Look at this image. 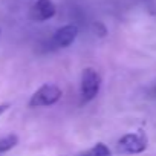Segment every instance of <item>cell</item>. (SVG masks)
<instances>
[{
  "instance_id": "6da1fadb",
  "label": "cell",
  "mask_w": 156,
  "mask_h": 156,
  "mask_svg": "<svg viewBox=\"0 0 156 156\" xmlns=\"http://www.w3.org/2000/svg\"><path fill=\"white\" fill-rule=\"evenodd\" d=\"M101 75L97 69L94 67H86L81 72V80H80V97H81V103H90L94 101L100 90H101Z\"/></svg>"
},
{
  "instance_id": "7a4b0ae2",
  "label": "cell",
  "mask_w": 156,
  "mask_h": 156,
  "mask_svg": "<svg viewBox=\"0 0 156 156\" xmlns=\"http://www.w3.org/2000/svg\"><path fill=\"white\" fill-rule=\"evenodd\" d=\"M63 97V90L52 83H46L40 86L29 98V107H49L57 104Z\"/></svg>"
},
{
  "instance_id": "3957f363",
  "label": "cell",
  "mask_w": 156,
  "mask_h": 156,
  "mask_svg": "<svg viewBox=\"0 0 156 156\" xmlns=\"http://www.w3.org/2000/svg\"><path fill=\"white\" fill-rule=\"evenodd\" d=\"M148 145L147 135L144 132H132L121 136L116 142V151L119 154H139L145 151Z\"/></svg>"
},
{
  "instance_id": "277c9868",
  "label": "cell",
  "mask_w": 156,
  "mask_h": 156,
  "mask_svg": "<svg viewBox=\"0 0 156 156\" xmlns=\"http://www.w3.org/2000/svg\"><path fill=\"white\" fill-rule=\"evenodd\" d=\"M76 37H78V28L75 25H64L52 34L49 40V46L54 51L66 49L76 40Z\"/></svg>"
},
{
  "instance_id": "5b68a950",
  "label": "cell",
  "mask_w": 156,
  "mask_h": 156,
  "mask_svg": "<svg viewBox=\"0 0 156 156\" xmlns=\"http://www.w3.org/2000/svg\"><path fill=\"white\" fill-rule=\"evenodd\" d=\"M57 14V6L52 0H35V3L29 9V19L34 22L51 20Z\"/></svg>"
},
{
  "instance_id": "8992f818",
  "label": "cell",
  "mask_w": 156,
  "mask_h": 156,
  "mask_svg": "<svg viewBox=\"0 0 156 156\" xmlns=\"http://www.w3.org/2000/svg\"><path fill=\"white\" fill-rule=\"evenodd\" d=\"M17 144H19V136L14 135V133L0 138V154H3V153L12 150Z\"/></svg>"
},
{
  "instance_id": "52a82bcc",
  "label": "cell",
  "mask_w": 156,
  "mask_h": 156,
  "mask_svg": "<svg viewBox=\"0 0 156 156\" xmlns=\"http://www.w3.org/2000/svg\"><path fill=\"white\" fill-rule=\"evenodd\" d=\"M86 154L87 156H112V150L104 142H97Z\"/></svg>"
},
{
  "instance_id": "ba28073f",
  "label": "cell",
  "mask_w": 156,
  "mask_h": 156,
  "mask_svg": "<svg viewBox=\"0 0 156 156\" xmlns=\"http://www.w3.org/2000/svg\"><path fill=\"white\" fill-rule=\"evenodd\" d=\"M9 107H11V104H9V103H3V104H0V116H2V115L9 109Z\"/></svg>"
},
{
  "instance_id": "9c48e42d",
  "label": "cell",
  "mask_w": 156,
  "mask_h": 156,
  "mask_svg": "<svg viewBox=\"0 0 156 156\" xmlns=\"http://www.w3.org/2000/svg\"><path fill=\"white\" fill-rule=\"evenodd\" d=\"M150 94H151V95H154V97H156V83H154V84H153V86H151V89H150Z\"/></svg>"
},
{
  "instance_id": "30bf717a",
  "label": "cell",
  "mask_w": 156,
  "mask_h": 156,
  "mask_svg": "<svg viewBox=\"0 0 156 156\" xmlns=\"http://www.w3.org/2000/svg\"><path fill=\"white\" fill-rule=\"evenodd\" d=\"M80 156H87V154H86V153H84V154H80Z\"/></svg>"
},
{
  "instance_id": "8fae6325",
  "label": "cell",
  "mask_w": 156,
  "mask_h": 156,
  "mask_svg": "<svg viewBox=\"0 0 156 156\" xmlns=\"http://www.w3.org/2000/svg\"><path fill=\"white\" fill-rule=\"evenodd\" d=\"M0 35H2V29H0Z\"/></svg>"
}]
</instances>
